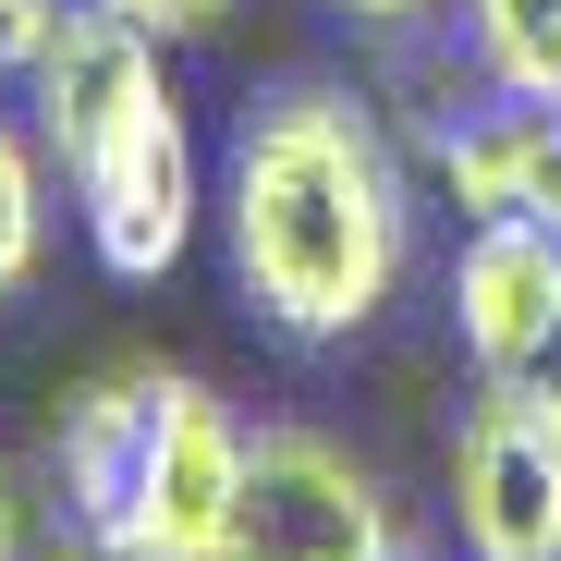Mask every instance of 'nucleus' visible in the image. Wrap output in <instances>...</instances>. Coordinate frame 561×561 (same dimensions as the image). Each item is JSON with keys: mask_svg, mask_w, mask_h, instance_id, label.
I'll return each instance as SVG.
<instances>
[{"mask_svg": "<svg viewBox=\"0 0 561 561\" xmlns=\"http://www.w3.org/2000/svg\"><path fill=\"white\" fill-rule=\"evenodd\" d=\"M147 403H159V354H123V366H99V379H73L49 403V489H61V525L85 549H99V525L123 501V463H135Z\"/></svg>", "mask_w": 561, "mask_h": 561, "instance_id": "obj_8", "label": "nucleus"}, {"mask_svg": "<svg viewBox=\"0 0 561 561\" xmlns=\"http://www.w3.org/2000/svg\"><path fill=\"white\" fill-rule=\"evenodd\" d=\"M49 171H61V159H49L37 111L0 99V306L49 268Z\"/></svg>", "mask_w": 561, "mask_h": 561, "instance_id": "obj_9", "label": "nucleus"}, {"mask_svg": "<svg viewBox=\"0 0 561 561\" xmlns=\"http://www.w3.org/2000/svg\"><path fill=\"white\" fill-rule=\"evenodd\" d=\"M220 561H403V525H391V489L330 427L280 415L244 439V501H232Z\"/></svg>", "mask_w": 561, "mask_h": 561, "instance_id": "obj_4", "label": "nucleus"}, {"mask_svg": "<svg viewBox=\"0 0 561 561\" xmlns=\"http://www.w3.org/2000/svg\"><path fill=\"white\" fill-rule=\"evenodd\" d=\"M220 256L256 330L280 342H354L415 268V183L379 111L330 73H280L244 99L220 147Z\"/></svg>", "mask_w": 561, "mask_h": 561, "instance_id": "obj_1", "label": "nucleus"}, {"mask_svg": "<svg viewBox=\"0 0 561 561\" xmlns=\"http://www.w3.org/2000/svg\"><path fill=\"white\" fill-rule=\"evenodd\" d=\"M537 99H549V111H561V49H549V85H537Z\"/></svg>", "mask_w": 561, "mask_h": 561, "instance_id": "obj_16", "label": "nucleus"}, {"mask_svg": "<svg viewBox=\"0 0 561 561\" xmlns=\"http://www.w3.org/2000/svg\"><path fill=\"white\" fill-rule=\"evenodd\" d=\"M123 13H135V25H159V37H208L232 0H123Z\"/></svg>", "mask_w": 561, "mask_h": 561, "instance_id": "obj_11", "label": "nucleus"}, {"mask_svg": "<svg viewBox=\"0 0 561 561\" xmlns=\"http://www.w3.org/2000/svg\"><path fill=\"white\" fill-rule=\"evenodd\" d=\"M73 220H85V256H99L111 280H171L183 256H196V220H208V171H196V123H183V99H147L123 111L99 147H85L73 171Z\"/></svg>", "mask_w": 561, "mask_h": 561, "instance_id": "obj_3", "label": "nucleus"}, {"mask_svg": "<svg viewBox=\"0 0 561 561\" xmlns=\"http://www.w3.org/2000/svg\"><path fill=\"white\" fill-rule=\"evenodd\" d=\"M451 537L463 561H561V427L525 379H477L451 415Z\"/></svg>", "mask_w": 561, "mask_h": 561, "instance_id": "obj_5", "label": "nucleus"}, {"mask_svg": "<svg viewBox=\"0 0 561 561\" xmlns=\"http://www.w3.org/2000/svg\"><path fill=\"white\" fill-rule=\"evenodd\" d=\"M25 561H111V549H85V537H61V549H25Z\"/></svg>", "mask_w": 561, "mask_h": 561, "instance_id": "obj_15", "label": "nucleus"}, {"mask_svg": "<svg viewBox=\"0 0 561 561\" xmlns=\"http://www.w3.org/2000/svg\"><path fill=\"white\" fill-rule=\"evenodd\" d=\"M0 561H25V477H13V451H0Z\"/></svg>", "mask_w": 561, "mask_h": 561, "instance_id": "obj_13", "label": "nucleus"}, {"mask_svg": "<svg viewBox=\"0 0 561 561\" xmlns=\"http://www.w3.org/2000/svg\"><path fill=\"white\" fill-rule=\"evenodd\" d=\"M330 13H354V25H379V37H403V25L427 13V0H330Z\"/></svg>", "mask_w": 561, "mask_h": 561, "instance_id": "obj_14", "label": "nucleus"}, {"mask_svg": "<svg viewBox=\"0 0 561 561\" xmlns=\"http://www.w3.org/2000/svg\"><path fill=\"white\" fill-rule=\"evenodd\" d=\"M561 330V232L549 220H463L451 244V342L477 379H525V354Z\"/></svg>", "mask_w": 561, "mask_h": 561, "instance_id": "obj_7", "label": "nucleus"}, {"mask_svg": "<svg viewBox=\"0 0 561 561\" xmlns=\"http://www.w3.org/2000/svg\"><path fill=\"white\" fill-rule=\"evenodd\" d=\"M232 501H244V427L208 379L159 366V403L135 427V463H123V501L99 525L111 561H220L232 537Z\"/></svg>", "mask_w": 561, "mask_h": 561, "instance_id": "obj_2", "label": "nucleus"}, {"mask_svg": "<svg viewBox=\"0 0 561 561\" xmlns=\"http://www.w3.org/2000/svg\"><path fill=\"white\" fill-rule=\"evenodd\" d=\"M427 171L463 220H549L561 232V111L537 85H477L427 123Z\"/></svg>", "mask_w": 561, "mask_h": 561, "instance_id": "obj_6", "label": "nucleus"}, {"mask_svg": "<svg viewBox=\"0 0 561 561\" xmlns=\"http://www.w3.org/2000/svg\"><path fill=\"white\" fill-rule=\"evenodd\" d=\"M525 391H537V415H549V427H561V330H549V342H537V354H525Z\"/></svg>", "mask_w": 561, "mask_h": 561, "instance_id": "obj_12", "label": "nucleus"}, {"mask_svg": "<svg viewBox=\"0 0 561 561\" xmlns=\"http://www.w3.org/2000/svg\"><path fill=\"white\" fill-rule=\"evenodd\" d=\"M561 0H463V73L477 85H549Z\"/></svg>", "mask_w": 561, "mask_h": 561, "instance_id": "obj_10", "label": "nucleus"}]
</instances>
